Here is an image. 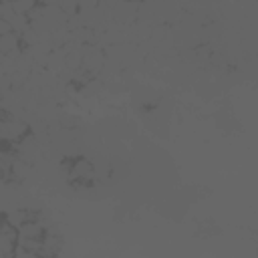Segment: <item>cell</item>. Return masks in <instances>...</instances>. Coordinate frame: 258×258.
Returning a JSON list of instances; mask_svg holds the SVG:
<instances>
[{"label":"cell","instance_id":"cell-4","mask_svg":"<svg viewBox=\"0 0 258 258\" xmlns=\"http://www.w3.org/2000/svg\"><path fill=\"white\" fill-rule=\"evenodd\" d=\"M6 32H12V26H10L8 20L0 18V34H6Z\"/></svg>","mask_w":258,"mask_h":258},{"label":"cell","instance_id":"cell-3","mask_svg":"<svg viewBox=\"0 0 258 258\" xmlns=\"http://www.w3.org/2000/svg\"><path fill=\"white\" fill-rule=\"evenodd\" d=\"M32 6H34V0H12V10L18 14L28 12Z\"/></svg>","mask_w":258,"mask_h":258},{"label":"cell","instance_id":"cell-5","mask_svg":"<svg viewBox=\"0 0 258 258\" xmlns=\"http://www.w3.org/2000/svg\"><path fill=\"white\" fill-rule=\"evenodd\" d=\"M42 2H46V4H58L60 0H42Z\"/></svg>","mask_w":258,"mask_h":258},{"label":"cell","instance_id":"cell-2","mask_svg":"<svg viewBox=\"0 0 258 258\" xmlns=\"http://www.w3.org/2000/svg\"><path fill=\"white\" fill-rule=\"evenodd\" d=\"M8 22H10V26H12V32H22V30L28 26L26 16H24V14H18V12H14Z\"/></svg>","mask_w":258,"mask_h":258},{"label":"cell","instance_id":"cell-1","mask_svg":"<svg viewBox=\"0 0 258 258\" xmlns=\"http://www.w3.org/2000/svg\"><path fill=\"white\" fill-rule=\"evenodd\" d=\"M0 50H2V54H8L12 50H18V36H16V32L0 34Z\"/></svg>","mask_w":258,"mask_h":258}]
</instances>
